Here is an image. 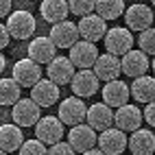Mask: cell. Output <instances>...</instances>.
<instances>
[{
  "label": "cell",
  "mask_w": 155,
  "mask_h": 155,
  "mask_svg": "<svg viewBox=\"0 0 155 155\" xmlns=\"http://www.w3.org/2000/svg\"><path fill=\"white\" fill-rule=\"evenodd\" d=\"M57 118L68 127L83 125V120L87 118V105L79 96H68L66 101L59 103V116Z\"/></svg>",
  "instance_id": "6da1fadb"
},
{
  "label": "cell",
  "mask_w": 155,
  "mask_h": 155,
  "mask_svg": "<svg viewBox=\"0 0 155 155\" xmlns=\"http://www.w3.org/2000/svg\"><path fill=\"white\" fill-rule=\"evenodd\" d=\"M105 48L107 53L114 55V57H125L127 53L133 50V35L129 28H122V26H116V28H109L107 35H105Z\"/></svg>",
  "instance_id": "7a4b0ae2"
},
{
  "label": "cell",
  "mask_w": 155,
  "mask_h": 155,
  "mask_svg": "<svg viewBox=\"0 0 155 155\" xmlns=\"http://www.w3.org/2000/svg\"><path fill=\"white\" fill-rule=\"evenodd\" d=\"M11 118L18 127H35L42 120V107L33 98H20L13 105Z\"/></svg>",
  "instance_id": "3957f363"
},
{
  "label": "cell",
  "mask_w": 155,
  "mask_h": 155,
  "mask_svg": "<svg viewBox=\"0 0 155 155\" xmlns=\"http://www.w3.org/2000/svg\"><path fill=\"white\" fill-rule=\"evenodd\" d=\"M35 136L46 147H55L64 138V122L57 116H46L35 125Z\"/></svg>",
  "instance_id": "277c9868"
},
{
  "label": "cell",
  "mask_w": 155,
  "mask_h": 155,
  "mask_svg": "<svg viewBox=\"0 0 155 155\" xmlns=\"http://www.w3.org/2000/svg\"><path fill=\"white\" fill-rule=\"evenodd\" d=\"M7 28H9V35L13 39H28L35 33V18L28 11H24V9L13 11L7 18Z\"/></svg>",
  "instance_id": "5b68a950"
},
{
  "label": "cell",
  "mask_w": 155,
  "mask_h": 155,
  "mask_svg": "<svg viewBox=\"0 0 155 155\" xmlns=\"http://www.w3.org/2000/svg\"><path fill=\"white\" fill-rule=\"evenodd\" d=\"M68 144L77 153L83 155L94 149V144H98V136L90 125H77V127H70L68 131Z\"/></svg>",
  "instance_id": "8992f818"
},
{
  "label": "cell",
  "mask_w": 155,
  "mask_h": 155,
  "mask_svg": "<svg viewBox=\"0 0 155 155\" xmlns=\"http://www.w3.org/2000/svg\"><path fill=\"white\" fill-rule=\"evenodd\" d=\"M98 57H101V55H98L96 44L85 42V39H79V42L70 48V61H72L74 68H79V70H90V68H94V64H96Z\"/></svg>",
  "instance_id": "52a82bcc"
},
{
  "label": "cell",
  "mask_w": 155,
  "mask_h": 155,
  "mask_svg": "<svg viewBox=\"0 0 155 155\" xmlns=\"http://www.w3.org/2000/svg\"><path fill=\"white\" fill-rule=\"evenodd\" d=\"M13 79L20 83V87H35L42 81V66L33 59H20L13 66Z\"/></svg>",
  "instance_id": "ba28073f"
},
{
  "label": "cell",
  "mask_w": 155,
  "mask_h": 155,
  "mask_svg": "<svg viewBox=\"0 0 155 155\" xmlns=\"http://www.w3.org/2000/svg\"><path fill=\"white\" fill-rule=\"evenodd\" d=\"M77 26H79V35H81V39L92 42V44H96V42H101V39H105L107 31H109L107 24H105V20H103L101 15H96V13L81 18Z\"/></svg>",
  "instance_id": "9c48e42d"
},
{
  "label": "cell",
  "mask_w": 155,
  "mask_h": 155,
  "mask_svg": "<svg viewBox=\"0 0 155 155\" xmlns=\"http://www.w3.org/2000/svg\"><path fill=\"white\" fill-rule=\"evenodd\" d=\"M70 87H72V92H74V96L90 98V96H94L98 92L101 79L94 74V70H77V74H74V79H72Z\"/></svg>",
  "instance_id": "30bf717a"
},
{
  "label": "cell",
  "mask_w": 155,
  "mask_h": 155,
  "mask_svg": "<svg viewBox=\"0 0 155 155\" xmlns=\"http://www.w3.org/2000/svg\"><path fill=\"white\" fill-rule=\"evenodd\" d=\"M127 147H129V138L118 127H111L98 136V149L105 155H120Z\"/></svg>",
  "instance_id": "8fae6325"
},
{
  "label": "cell",
  "mask_w": 155,
  "mask_h": 155,
  "mask_svg": "<svg viewBox=\"0 0 155 155\" xmlns=\"http://www.w3.org/2000/svg\"><path fill=\"white\" fill-rule=\"evenodd\" d=\"M101 94H103V103H105V105L120 109V107L127 105V101H129V96H131V87L125 83V81L116 79V81H109V83L103 85V92H101Z\"/></svg>",
  "instance_id": "7c38bea8"
},
{
  "label": "cell",
  "mask_w": 155,
  "mask_h": 155,
  "mask_svg": "<svg viewBox=\"0 0 155 155\" xmlns=\"http://www.w3.org/2000/svg\"><path fill=\"white\" fill-rule=\"evenodd\" d=\"M144 114L136 107V105H127L125 107H120V109H116V114H114V127H118L120 131H129V133H133V131H138L140 129V125H142V118Z\"/></svg>",
  "instance_id": "4fadbf2b"
},
{
  "label": "cell",
  "mask_w": 155,
  "mask_h": 155,
  "mask_svg": "<svg viewBox=\"0 0 155 155\" xmlns=\"http://www.w3.org/2000/svg\"><path fill=\"white\" fill-rule=\"evenodd\" d=\"M79 26L74 22H59V24H53L50 28V39H53V44L57 48H72L77 42H79Z\"/></svg>",
  "instance_id": "5bb4252c"
},
{
  "label": "cell",
  "mask_w": 155,
  "mask_h": 155,
  "mask_svg": "<svg viewBox=\"0 0 155 155\" xmlns=\"http://www.w3.org/2000/svg\"><path fill=\"white\" fill-rule=\"evenodd\" d=\"M74 74H77V68L70 61V57H55L48 64V79L53 81V83H57V85L72 83Z\"/></svg>",
  "instance_id": "9a60e30c"
},
{
  "label": "cell",
  "mask_w": 155,
  "mask_h": 155,
  "mask_svg": "<svg viewBox=\"0 0 155 155\" xmlns=\"http://www.w3.org/2000/svg\"><path fill=\"white\" fill-rule=\"evenodd\" d=\"M114 114L109 105H105V103H94L92 107H87V125L94 129V131H107L114 127Z\"/></svg>",
  "instance_id": "2e32d148"
},
{
  "label": "cell",
  "mask_w": 155,
  "mask_h": 155,
  "mask_svg": "<svg viewBox=\"0 0 155 155\" xmlns=\"http://www.w3.org/2000/svg\"><path fill=\"white\" fill-rule=\"evenodd\" d=\"M57 57V46L53 44V39L42 35L31 39L28 44V59H33L35 64H50Z\"/></svg>",
  "instance_id": "e0dca14e"
},
{
  "label": "cell",
  "mask_w": 155,
  "mask_h": 155,
  "mask_svg": "<svg viewBox=\"0 0 155 155\" xmlns=\"http://www.w3.org/2000/svg\"><path fill=\"white\" fill-rule=\"evenodd\" d=\"M120 66H122V74H127L131 79H140L147 74V70L151 68L149 64V57L142 53V50H131L125 57L120 59Z\"/></svg>",
  "instance_id": "ac0fdd59"
},
{
  "label": "cell",
  "mask_w": 155,
  "mask_h": 155,
  "mask_svg": "<svg viewBox=\"0 0 155 155\" xmlns=\"http://www.w3.org/2000/svg\"><path fill=\"white\" fill-rule=\"evenodd\" d=\"M125 22L129 31H147L153 26V11L147 5H133L125 11Z\"/></svg>",
  "instance_id": "d6986e66"
},
{
  "label": "cell",
  "mask_w": 155,
  "mask_h": 155,
  "mask_svg": "<svg viewBox=\"0 0 155 155\" xmlns=\"http://www.w3.org/2000/svg\"><path fill=\"white\" fill-rule=\"evenodd\" d=\"M31 98H33L39 107H50L59 101V85L53 83L48 77L42 79L35 87H31Z\"/></svg>",
  "instance_id": "ffe728a7"
},
{
  "label": "cell",
  "mask_w": 155,
  "mask_h": 155,
  "mask_svg": "<svg viewBox=\"0 0 155 155\" xmlns=\"http://www.w3.org/2000/svg\"><path fill=\"white\" fill-rule=\"evenodd\" d=\"M24 142L26 140L22 136V127H18L15 122H5V125H0V149L5 153L20 151Z\"/></svg>",
  "instance_id": "44dd1931"
},
{
  "label": "cell",
  "mask_w": 155,
  "mask_h": 155,
  "mask_svg": "<svg viewBox=\"0 0 155 155\" xmlns=\"http://www.w3.org/2000/svg\"><path fill=\"white\" fill-rule=\"evenodd\" d=\"M94 74L101 79V81H116L118 79V74L122 72V66H120V61H118V57H114V55H109V53H105V55H101L98 59H96V64H94Z\"/></svg>",
  "instance_id": "7402d4cb"
},
{
  "label": "cell",
  "mask_w": 155,
  "mask_h": 155,
  "mask_svg": "<svg viewBox=\"0 0 155 155\" xmlns=\"http://www.w3.org/2000/svg\"><path fill=\"white\" fill-rule=\"evenodd\" d=\"M129 151L133 155H153L155 153V136L149 129H138L129 136Z\"/></svg>",
  "instance_id": "603a6c76"
},
{
  "label": "cell",
  "mask_w": 155,
  "mask_h": 155,
  "mask_svg": "<svg viewBox=\"0 0 155 155\" xmlns=\"http://www.w3.org/2000/svg\"><path fill=\"white\" fill-rule=\"evenodd\" d=\"M39 13H42V18L50 24L66 22V18L70 13L68 0H44V2L39 5Z\"/></svg>",
  "instance_id": "cb8c5ba5"
},
{
  "label": "cell",
  "mask_w": 155,
  "mask_h": 155,
  "mask_svg": "<svg viewBox=\"0 0 155 155\" xmlns=\"http://www.w3.org/2000/svg\"><path fill=\"white\" fill-rule=\"evenodd\" d=\"M131 96L140 101V103H153L155 101V79L149 77V74H144L140 79H133V83H131Z\"/></svg>",
  "instance_id": "d4e9b609"
},
{
  "label": "cell",
  "mask_w": 155,
  "mask_h": 155,
  "mask_svg": "<svg viewBox=\"0 0 155 155\" xmlns=\"http://www.w3.org/2000/svg\"><path fill=\"white\" fill-rule=\"evenodd\" d=\"M20 83L13 79V77H5L0 79V105H15V103L20 101Z\"/></svg>",
  "instance_id": "484cf974"
},
{
  "label": "cell",
  "mask_w": 155,
  "mask_h": 155,
  "mask_svg": "<svg viewBox=\"0 0 155 155\" xmlns=\"http://www.w3.org/2000/svg\"><path fill=\"white\" fill-rule=\"evenodd\" d=\"M96 15L103 20H118L125 15V0H96Z\"/></svg>",
  "instance_id": "4316f807"
},
{
  "label": "cell",
  "mask_w": 155,
  "mask_h": 155,
  "mask_svg": "<svg viewBox=\"0 0 155 155\" xmlns=\"http://www.w3.org/2000/svg\"><path fill=\"white\" fill-rule=\"evenodd\" d=\"M138 46H140V50H142L147 57H149V55L155 57V26L142 31L140 37H138Z\"/></svg>",
  "instance_id": "83f0119b"
},
{
  "label": "cell",
  "mask_w": 155,
  "mask_h": 155,
  "mask_svg": "<svg viewBox=\"0 0 155 155\" xmlns=\"http://www.w3.org/2000/svg\"><path fill=\"white\" fill-rule=\"evenodd\" d=\"M68 7L74 15H92V11H96V0H68Z\"/></svg>",
  "instance_id": "f1b7e54d"
},
{
  "label": "cell",
  "mask_w": 155,
  "mask_h": 155,
  "mask_svg": "<svg viewBox=\"0 0 155 155\" xmlns=\"http://www.w3.org/2000/svg\"><path fill=\"white\" fill-rule=\"evenodd\" d=\"M18 155H48V149L46 144H42L35 138V140H26L22 144V149L18 151Z\"/></svg>",
  "instance_id": "f546056e"
},
{
  "label": "cell",
  "mask_w": 155,
  "mask_h": 155,
  "mask_svg": "<svg viewBox=\"0 0 155 155\" xmlns=\"http://www.w3.org/2000/svg\"><path fill=\"white\" fill-rule=\"evenodd\" d=\"M48 155H77V151L72 149L68 142H59V144L48 149Z\"/></svg>",
  "instance_id": "4dcf8cb0"
},
{
  "label": "cell",
  "mask_w": 155,
  "mask_h": 155,
  "mask_svg": "<svg viewBox=\"0 0 155 155\" xmlns=\"http://www.w3.org/2000/svg\"><path fill=\"white\" fill-rule=\"evenodd\" d=\"M142 114H144V120H147L151 127H155V101H153V103H149L147 109H144Z\"/></svg>",
  "instance_id": "1f68e13d"
},
{
  "label": "cell",
  "mask_w": 155,
  "mask_h": 155,
  "mask_svg": "<svg viewBox=\"0 0 155 155\" xmlns=\"http://www.w3.org/2000/svg\"><path fill=\"white\" fill-rule=\"evenodd\" d=\"M9 39H11V35H9L7 24H0V48H7L9 46Z\"/></svg>",
  "instance_id": "d6a6232c"
},
{
  "label": "cell",
  "mask_w": 155,
  "mask_h": 155,
  "mask_svg": "<svg viewBox=\"0 0 155 155\" xmlns=\"http://www.w3.org/2000/svg\"><path fill=\"white\" fill-rule=\"evenodd\" d=\"M11 15V0H0V18Z\"/></svg>",
  "instance_id": "836d02e7"
},
{
  "label": "cell",
  "mask_w": 155,
  "mask_h": 155,
  "mask_svg": "<svg viewBox=\"0 0 155 155\" xmlns=\"http://www.w3.org/2000/svg\"><path fill=\"white\" fill-rule=\"evenodd\" d=\"M5 68H7V59H5V55L0 53V74L5 72Z\"/></svg>",
  "instance_id": "e575fe53"
},
{
  "label": "cell",
  "mask_w": 155,
  "mask_h": 155,
  "mask_svg": "<svg viewBox=\"0 0 155 155\" xmlns=\"http://www.w3.org/2000/svg\"><path fill=\"white\" fill-rule=\"evenodd\" d=\"M83 155H105L101 149H92V151H87V153H83Z\"/></svg>",
  "instance_id": "d590c367"
},
{
  "label": "cell",
  "mask_w": 155,
  "mask_h": 155,
  "mask_svg": "<svg viewBox=\"0 0 155 155\" xmlns=\"http://www.w3.org/2000/svg\"><path fill=\"white\" fill-rule=\"evenodd\" d=\"M153 72H155V57H153Z\"/></svg>",
  "instance_id": "8d00e7d4"
},
{
  "label": "cell",
  "mask_w": 155,
  "mask_h": 155,
  "mask_svg": "<svg viewBox=\"0 0 155 155\" xmlns=\"http://www.w3.org/2000/svg\"><path fill=\"white\" fill-rule=\"evenodd\" d=\"M0 155H7V153H5V151H2V149H0Z\"/></svg>",
  "instance_id": "74e56055"
},
{
  "label": "cell",
  "mask_w": 155,
  "mask_h": 155,
  "mask_svg": "<svg viewBox=\"0 0 155 155\" xmlns=\"http://www.w3.org/2000/svg\"><path fill=\"white\" fill-rule=\"evenodd\" d=\"M151 2H153V7H155V0H151Z\"/></svg>",
  "instance_id": "f35d334b"
},
{
  "label": "cell",
  "mask_w": 155,
  "mask_h": 155,
  "mask_svg": "<svg viewBox=\"0 0 155 155\" xmlns=\"http://www.w3.org/2000/svg\"><path fill=\"white\" fill-rule=\"evenodd\" d=\"M39 2H44V0H39Z\"/></svg>",
  "instance_id": "ab89813d"
}]
</instances>
